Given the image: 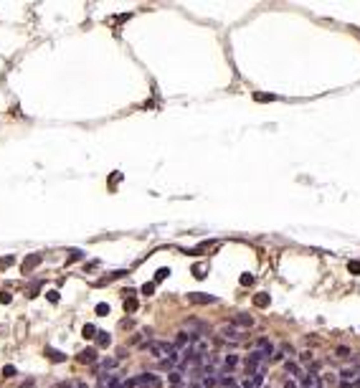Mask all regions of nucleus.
<instances>
[{
	"label": "nucleus",
	"mask_w": 360,
	"mask_h": 388,
	"mask_svg": "<svg viewBox=\"0 0 360 388\" xmlns=\"http://www.w3.org/2000/svg\"><path fill=\"white\" fill-rule=\"evenodd\" d=\"M3 376H8V378H10V376H15V368H13V365H8L5 371H3Z\"/></svg>",
	"instance_id": "nucleus-7"
},
{
	"label": "nucleus",
	"mask_w": 360,
	"mask_h": 388,
	"mask_svg": "<svg viewBox=\"0 0 360 388\" xmlns=\"http://www.w3.org/2000/svg\"><path fill=\"white\" fill-rule=\"evenodd\" d=\"M33 264H38V256H36V254H31V256L26 259V264H23V271H28V269H31Z\"/></svg>",
	"instance_id": "nucleus-1"
},
{
	"label": "nucleus",
	"mask_w": 360,
	"mask_h": 388,
	"mask_svg": "<svg viewBox=\"0 0 360 388\" xmlns=\"http://www.w3.org/2000/svg\"><path fill=\"white\" fill-rule=\"evenodd\" d=\"M190 299L193 302H213V297H208V294H193Z\"/></svg>",
	"instance_id": "nucleus-3"
},
{
	"label": "nucleus",
	"mask_w": 360,
	"mask_h": 388,
	"mask_svg": "<svg viewBox=\"0 0 360 388\" xmlns=\"http://www.w3.org/2000/svg\"><path fill=\"white\" fill-rule=\"evenodd\" d=\"M94 355H97L94 350H84V355H79V360L81 363H89V360H94Z\"/></svg>",
	"instance_id": "nucleus-2"
},
{
	"label": "nucleus",
	"mask_w": 360,
	"mask_h": 388,
	"mask_svg": "<svg viewBox=\"0 0 360 388\" xmlns=\"http://www.w3.org/2000/svg\"><path fill=\"white\" fill-rule=\"evenodd\" d=\"M94 335H97V332H94V327L86 325V327H84V337H94Z\"/></svg>",
	"instance_id": "nucleus-4"
},
{
	"label": "nucleus",
	"mask_w": 360,
	"mask_h": 388,
	"mask_svg": "<svg viewBox=\"0 0 360 388\" xmlns=\"http://www.w3.org/2000/svg\"><path fill=\"white\" fill-rule=\"evenodd\" d=\"M266 302H269V297H264V294H261V297H256V304H266Z\"/></svg>",
	"instance_id": "nucleus-9"
},
{
	"label": "nucleus",
	"mask_w": 360,
	"mask_h": 388,
	"mask_svg": "<svg viewBox=\"0 0 360 388\" xmlns=\"http://www.w3.org/2000/svg\"><path fill=\"white\" fill-rule=\"evenodd\" d=\"M107 312H109L107 304H99V307H97V315H107Z\"/></svg>",
	"instance_id": "nucleus-6"
},
{
	"label": "nucleus",
	"mask_w": 360,
	"mask_h": 388,
	"mask_svg": "<svg viewBox=\"0 0 360 388\" xmlns=\"http://www.w3.org/2000/svg\"><path fill=\"white\" fill-rule=\"evenodd\" d=\"M124 307H127V309H129V312H132V309H135V307H137V302H135V299H127V302H124Z\"/></svg>",
	"instance_id": "nucleus-5"
},
{
	"label": "nucleus",
	"mask_w": 360,
	"mask_h": 388,
	"mask_svg": "<svg viewBox=\"0 0 360 388\" xmlns=\"http://www.w3.org/2000/svg\"><path fill=\"white\" fill-rule=\"evenodd\" d=\"M350 271H353V274H358V271H360V264H358V261H350Z\"/></svg>",
	"instance_id": "nucleus-8"
}]
</instances>
